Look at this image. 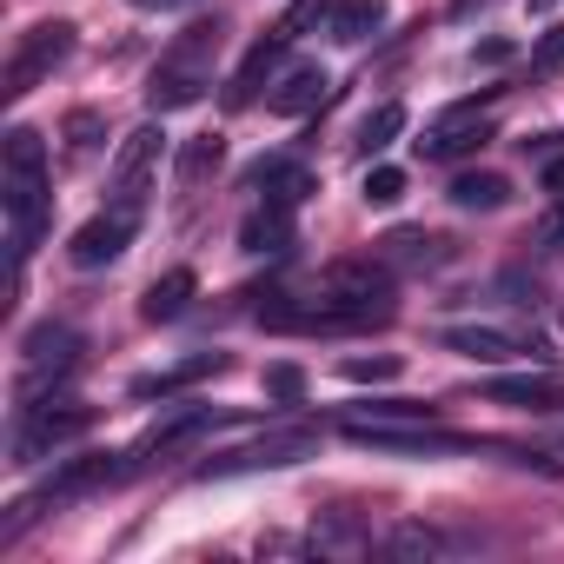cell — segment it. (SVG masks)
Instances as JSON below:
<instances>
[{
    "mask_svg": "<svg viewBox=\"0 0 564 564\" xmlns=\"http://www.w3.org/2000/svg\"><path fill=\"white\" fill-rule=\"evenodd\" d=\"M47 147L34 127L8 133V160H0V206H8V246H14V272L34 252L41 226H47Z\"/></svg>",
    "mask_w": 564,
    "mask_h": 564,
    "instance_id": "obj_1",
    "label": "cell"
},
{
    "mask_svg": "<svg viewBox=\"0 0 564 564\" xmlns=\"http://www.w3.org/2000/svg\"><path fill=\"white\" fill-rule=\"evenodd\" d=\"M219 47H226V28H219V21H193L186 34H173V47L160 54L153 80H147V107H153V113L199 107V100H206V87H213Z\"/></svg>",
    "mask_w": 564,
    "mask_h": 564,
    "instance_id": "obj_2",
    "label": "cell"
},
{
    "mask_svg": "<svg viewBox=\"0 0 564 564\" xmlns=\"http://www.w3.org/2000/svg\"><path fill=\"white\" fill-rule=\"evenodd\" d=\"M74 366H80V333H74V326H41V333L21 346V379H14L21 412L41 405V399H54V386H61Z\"/></svg>",
    "mask_w": 564,
    "mask_h": 564,
    "instance_id": "obj_3",
    "label": "cell"
},
{
    "mask_svg": "<svg viewBox=\"0 0 564 564\" xmlns=\"http://www.w3.org/2000/svg\"><path fill=\"white\" fill-rule=\"evenodd\" d=\"M67 54H74V21H41V28H28V34L14 41L8 67H0V94H8V100H28Z\"/></svg>",
    "mask_w": 564,
    "mask_h": 564,
    "instance_id": "obj_4",
    "label": "cell"
},
{
    "mask_svg": "<svg viewBox=\"0 0 564 564\" xmlns=\"http://www.w3.org/2000/svg\"><path fill=\"white\" fill-rule=\"evenodd\" d=\"M313 452H319V432H306V425H286V432H265V438L239 445V452H219V458H206V465H199V478L279 471V465H300V458H313Z\"/></svg>",
    "mask_w": 564,
    "mask_h": 564,
    "instance_id": "obj_5",
    "label": "cell"
},
{
    "mask_svg": "<svg viewBox=\"0 0 564 564\" xmlns=\"http://www.w3.org/2000/svg\"><path fill=\"white\" fill-rule=\"evenodd\" d=\"M94 425V405H80V399H41V405H28L21 412V432H14V458L21 465H41L47 452H61L67 438H80Z\"/></svg>",
    "mask_w": 564,
    "mask_h": 564,
    "instance_id": "obj_6",
    "label": "cell"
},
{
    "mask_svg": "<svg viewBox=\"0 0 564 564\" xmlns=\"http://www.w3.org/2000/svg\"><path fill=\"white\" fill-rule=\"evenodd\" d=\"M160 153H166V133L147 120V127H133L127 140H120V153H113V173H107V199L113 206H140L147 199V186H153V173H160Z\"/></svg>",
    "mask_w": 564,
    "mask_h": 564,
    "instance_id": "obj_7",
    "label": "cell"
},
{
    "mask_svg": "<svg viewBox=\"0 0 564 564\" xmlns=\"http://www.w3.org/2000/svg\"><path fill=\"white\" fill-rule=\"evenodd\" d=\"M213 425H219V412H213V405H180V412H166V419H160V425H147V438L127 452V471H147V465H160V458L193 452Z\"/></svg>",
    "mask_w": 564,
    "mask_h": 564,
    "instance_id": "obj_8",
    "label": "cell"
},
{
    "mask_svg": "<svg viewBox=\"0 0 564 564\" xmlns=\"http://www.w3.org/2000/svg\"><path fill=\"white\" fill-rule=\"evenodd\" d=\"M485 140H491V94H485V100H458V107H445V113L425 127L419 153H425V160H458V153H478Z\"/></svg>",
    "mask_w": 564,
    "mask_h": 564,
    "instance_id": "obj_9",
    "label": "cell"
},
{
    "mask_svg": "<svg viewBox=\"0 0 564 564\" xmlns=\"http://www.w3.org/2000/svg\"><path fill=\"white\" fill-rule=\"evenodd\" d=\"M438 346L458 352V359H485V366H505V359H531V366H544V359H551L538 333H505V326H445Z\"/></svg>",
    "mask_w": 564,
    "mask_h": 564,
    "instance_id": "obj_10",
    "label": "cell"
},
{
    "mask_svg": "<svg viewBox=\"0 0 564 564\" xmlns=\"http://www.w3.org/2000/svg\"><path fill=\"white\" fill-rule=\"evenodd\" d=\"M133 232H140V206H107V213H94V219L67 239V259H74L80 272L113 265V259L133 246Z\"/></svg>",
    "mask_w": 564,
    "mask_h": 564,
    "instance_id": "obj_11",
    "label": "cell"
},
{
    "mask_svg": "<svg viewBox=\"0 0 564 564\" xmlns=\"http://www.w3.org/2000/svg\"><path fill=\"white\" fill-rule=\"evenodd\" d=\"M246 186H259V199H265V206L300 213V206H306V193H313L319 180H313V166H300V160H259V166L246 173Z\"/></svg>",
    "mask_w": 564,
    "mask_h": 564,
    "instance_id": "obj_12",
    "label": "cell"
},
{
    "mask_svg": "<svg viewBox=\"0 0 564 564\" xmlns=\"http://www.w3.org/2000/svg\"><path fill=\"white\" fill-rule=\"evenodd\" d=\"M379 259H386V265H399V272H438V265L452 259V239L419 232V226H399V232H386V239H379Z\"/></svg>",
    "mask_w": 564,
    "mask_h": 564,
    "instance_id": "obj_13",
    "label": "cell"
},
{
    "mask_svg": "<svg viewBox=\"0 0 564 564\" xmlns=\"http://www.w3.org/2000/svg\"><path fill=\"white\" fill-rule=\"evenodd\" d=\"M326 94H333L326 67H286V74L265 87V107H272V113H286V120H300V113H313Z\"/></svg>",
    "mask_w": 564,
    "mask_h": 564,
    "instance_id": "obj_14",
    "label": "cell"
},
{
    "mask_svg": "<svg viewBox=\"0 0 564 564\" xmlns=\"http://www.w3.org/2000/svg\"><path fill=\"white\" fill-rule=\"evenodd\" d=\"M346 432H386V425H438V412L432 405H419V399H372V405H346V419H339Z\"/></svg>",
    "mask_w": 564,
    "mask_h": 564,
    "instance_id": "obj_15",
    "label": "cell"
},
{
    "mask_svg": "<svg viewBox=\"0 0 564 564\" xmlns=\"http://www.w3.org/2000/svg\"><path fill=\"white\" fill-rule=\"evenodd\" d=\"M199 293V279L186 272V265H173V272H160L153 286H147V300H140V319L147 326H166V319H180L186 313V300Z\"/></svg>",
    "mask_w": 564,
    "mask_h": 564,
    "instance_id": "obj_16",
    "label": "cell"
},
{
    "mask_svg": "<svg viewBox=\"0 0 564 564\" xmlns=\"http://www.w3.org/2000/svg\"><path fill=\"white\" fill-rule=\"evenodd\" d=\"M213 372H226V352H193V359H180V366L140 372V379H133V399H160V392H180V386H193V379H213Z\"/></svg>",
    "mask_w": 564,
    "mask_h": 564,
    "instance_id": "obj_17",
    "label": "cell"
},
{
    "mask_svg": "<svg viewBox=\"0 0 564 564\" xmlns=\"http://www.w3.org/2000/svg\"><path fill=\"white\" fill-rule=\"evenodd\" d=\"M286 47H293V41L279 34V28H272V34H265V41H259V47L246 54V67L232 74V87H226V107H246V100L259 94V80L272 87V67H279V54H286Z\"/></svg>",
    "mask_w": 564,
    "mask_h": 564,
    "instance_id": "obj_18",
    "label": "cell"
},
{
    "mask_svg": "<svg viewBox=\"0 0 564 564\" xmlns=\"http://www.w3.org/2000/svg\"><path fill=\"white\" fill-rule=\"evenodd\" d=\"M293 246V213L286 206H252L246 226H239V252H286Z\"/></svg>",
    "mask_w": 564,
    "mask_h": 564,
    "instance_id": "obj_19",
    "label": "cell"
},
{
    "mask_svg": "<svg viewBox=\"0 0 564 564\" xmlns=\"http://www.w3.org/2000/svg\"><path fill=\"white\" fill-rule=\"evenodd\" d=\"M219 160H226V140H219V133H193V140L180 147V160H173V180H180V193L206 186V180L219 173Z\"/></svg>",
    "mask_w": 564,
    "mask_h": 564,
    "instance_id": "obj_20",
    "label": "cell"
},
{
    "mask_svg": "<svg viewBox=\"0 0 564 564\" xmlns=\"http://www.w3.org/2000/svg\"><path fill=\"white\" fill-rule=\"evenodd\" d=\"M379 28H386V0H339L333 21H326V34H333V41H346V47L372 41Z\"/></svg>",
    "mask_w": 564,
    "mask_h": 564,
    "instance_id": "obj_21",
    "label": "cell"
},
{
    "mask_svg": "<svg viewBox=\"0 0 564 564\" xmlns=\"http://www.w3.org/2000/svg\"><path fill=\"white\" fill-rule=\"evenodd\" d=\"M445 199H452L458 213H498V206L511 199V180H505V173H458Z\"/></svg>",
    "mask_w": 564,
    "mask_h": 564,
    "instance_id": "obj_22",
    "label": "cell"
},
{
    "mask_svg": "<svg viewBox=\"0 0 564 564\" xmlns=\"http://www.w3.org/2000/svg\"><path fill=\"white\" fill-rule=\"evenodd\" d=\"M399 133H405V107H399V100H386V107H372V113L359 120V153L372 160V153H386Z\"/></svg>",
    "mask_w": 564,
    "mask_h": 564,
    "instance_id": "obj_23",
    "label": "cell"
},
{
    "mask_svg": "<svg viewBox=\"0 0 564 564\" xmlns=\"http://www.w3.org/2000/svg\"><path fill=\"white\" fill-rule=\"evenodd\" d=\"M386 551H392V557H445V551H452V538H445V531H432V524H399V531L386 538Z\"/></svg>",
    "mask_w": 564,
    "mask_h": 564,
    "instance_id": "obj_24",
    "label": "cell"
},
{
    "mask_svg": "<svg viewBox=\"0 0 564 564\" xmlns=\"http://www.w3.org/2000/svg\"><path fill=\"white\" fill-rule=\"evenodd\" d=\"M485 392H491L498 405H531V412H544V405L557 399V392H551V379H491Z\"/></svg>",
    "mask_w": 564,
    "mask_h": 564,
    "instance_id": "obj_25",
    "label": "cell"
},
{
    "mask_svg": "<svg viewBox=\"0 0 564 564\" xmlns=\"http://www.w3.org/2000/svg\"><path fill=\"white\" fill-rule=\"evenodd\" d=\"M333 8H339V0H293V8L279 14V34H286V41H300V34H313L319 21H333Z\"/></svg>",
    "mask_w": 564,
    "mask_h": 564,
    "instance_id": "obj_26",
    "label": "cell"
},
{
    "mask_svg": "<svg viewBox=\"0 0 564 564\" xmlns=\"http://www.w3.org/2000/svg\"><path fill=\"white\" fill-rule=\"evenodd\" d=\"M100 133H107V120H100L94 107H80V113L67 120V153H74V160H87V153L100 147Z\"/></svg>",
    "mask_w": 564,
    "mask_h": 564,
    "instance_id": "obj_27",
    "label": "cell"
},
{
    "mask_svg": "<svg viewBox=\"0 0 564 564\" xmlns=\"http://www.w3.org/2000/svg\"><path fill=\"white\" fill-rule=\"evenodd\" d=\"M399 193H405V173H399V166H372V173H366V199H372V206H392Z\"/></svg>",
    "mask_w": 564,
    "mask_h": 564,
    "instance_id": "obj_28",
    "label": "cell"
},
{
    "mask_svg": "<svg viewBox=\"0 0 564 564\" xmlns=\"http://www.w3.org/2000/svg\"><path fill=\"white\" fill-rule=\"evenodd\" d=\"M346 379L352 386H379V379H399V359L379 352V359H346Z\"/></svg>",
    "mask_w": 564,
    "mask_h": 564,
    "instance_id": "obj_29",
    "label": "cell"
},
{
    "mask_svg": "<svg viewBox=\"0 0 564 564\" xmlns=\"http://www.w3.org/2000/svg\"><path fill=\"white\" fill-rule=\"evenodd\" d=\"M557 61H564V28H551V34H544V47L531 54V67H538V74H551Z\"/></svg>",
    "mask_w": 564,
    "mask_h": 564,
    "instance_id": "obj_30",
    "label": "cell"
},
{
    "mask_svg": "<svg viewBox=\"0 0 564 564\" xmlns=\"http://www.w3.org/2000/svg\"><path fill=\"white\" fill-rule=\"evenodd\" d=\"M265 386H272L279 399H300V386H306V379H300V366H272V372H265Z\"/></svg>",
    "mask_w": 564,
    "mask_h": 564,
    "instance_id": "obj_31",
    "label": "cell"
},
{
    "mask_svg": "<svg viewBox=\"0 0 564 564\" xmlns=\"http://www.w3.org/2000/svg\"><path fill=\"white\" fill-rule=\"evenodd\" d=\"M538 246H544V252H564V199H557V213L538 226Z\"/></svg>",
    "mask_w": 564,
    "mask_h": 564,
    "instance_id": "obj_32",
    "label": "cell"
},
{
    "mask_svg": "<svg viewBox=\"0 0 564 564\" xmlns=\"http://www.w3.org/2000/svg\"><path fill=\"white\" fill-rule=\"evenodd\" d=\"M140 14H180V8H199V0H133Z\"/></svg>",
    "mask_w": 564,
    "mask_h": 564,
    "instance_id": "obj_33",
    "label": "cell"
},
{
    "mask_svg": "<svg viewBox=\"0 0 564 564\" xmlns=\"http://www.w3.org/2000/svg\"><path fill=\"white\" fill-rule=\"evenodd\" d=\"M544 193H551V199H564V160H551V166H544Z\"/></svg>",
    "mask_w": 564,
    "mask_h": 564,
    "instance_id": "obj_34",
    "label": "cell"
},
{
    "mask_svg": "<svg viewBox=\"0 0 564 564\" xmlns=\"http://www.w3.org/2000/svg\"><path fill=\"white\" fill-rule=\"evenodd\" d=\"M478 8H491V0H452V21H471Z\"/></svg>",
    "mask_w": 564,
    "mask_h": 564,
    "instance_id": "obj_35",
    "label": "cell"
},
{
    "mask_svg": "<svg viewBox=\"0 0 564 564\" xmlns=\"http://www.w3.org/2000/svg\"><path fill=\"white\" fill-rule=\"evenodd\" d=\"M551 8H557V0H531V14H551Z\"/></svg>",
    "mask_w": 564,
    "mask_h": 564,
    "instance_id": "obj_36",
    "label": "cell"
}]
</instances>
